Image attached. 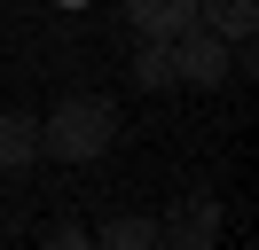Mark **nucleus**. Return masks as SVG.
<instances>
[{
    "instance_id": "6",
    "label": "nucleus",
    "mask_w": 259,
    "mask_h": 250,
    "mask_svg": "<svg viewBox=\"0 0 259 250\" xmlns=\"http://www.w3.org/2000/svg\"><path fill=\"white\" fill-rule=\"evenodd\" d=\"M32 164H39V125L0 109V172H32Z\"/></svg>"
},
{
    "instance_id": "8",
    "label": "nucleus",
    "mask_w": 259,
    "mask_h": 250,
    "mask_svg": "<svg viewBox=\"0 0 259 250\" xmlns=\"http://www.w3.org/2000/svg\"><path fill=\"white\" fill-rule=\"evenodd\" d=\"M95 242H110V250H142V242H165V234H157V219H110Z\"/></svg>"
},
{
    "instance_id": "5",
    "label": "nucleus",
    "mask_w": 259,
    "mask_h": 250,
    "mask_svg": "<svg viewBox=\"0 0 259 250\" xmlns=\"http://www.w3.org/2000/svg\"><path fill=\"white\" fill-rule=\"evenodd\" d=\"M196 24H212L228 47H243L259 31V0H196Z\"/></svg>"
},
{
    "instance_id": "1",
    "label": "nucleus",
    "mask_w": 259,
    "mask_h": 250,
    "mask_svg": "<svg viewBox=\"0 0 259 250\" xmlns=\"http://www.w3.org/2000/svg\"><path fill=\"white\" fill-rule=\"evenodd\" d=\"M118 133V109L102 102V94H71V102H55L48 117H39V156H55V164H95L102 149H110Z\"/></svg>"
},
{
    "instance_id": "7",
    "label": "nucleus",
    "mask_w": 259,
    "mask_h": 250,
    "mask_svg": "<svg viewBox=\"0 0 259 250\" xmlns=\"http://www.w3.org/2000/svg\"><path fill=\"white\" fill-rule=\"evenodd\" d=\"M134 86H149V94L173 86V55H165V39H142V55H134Z\"/></svg>"
},
{
    "instance_id": "2",
    "label": "nucleus",
    "mask_w": 259,
    "mask_h": 250,
    "mask_svg": "<svg viewBox=\"0 0 259 250\" xmlns=\"http://www.w3.org/2000/svg\"><path fill=\"white\" fill-rule=\"evenodd\" d=\"M165 55H173V86H220V78H228V39H220L212 24L173 31Z\"/></svg>"
},
{
    "instance_id": "4",
    "label": "nucleus",
    "mask_w": 259,
    "mask_h": 250,
    "mask_svg": "<svg viewBox=\"0 0 259 250\" xmlns=\"http://www.w3.org/2000/svg\"><path fill=\"white\" fill-rule=\"evenodd\" d=\"M126 24L142 39H173V31L196 24V0H126Z\"/></svg>"
},
{
    "instance_id": "3",
    "label": "nucleus",
    "mask_w": 259,
    "mask_h": 250,
    "mask_svg": "<svg viewBox=\"0 0 259 250\" xmlns=\"http://www.w3.org/2000/svg\"><path fill=\"white\" fill-rule=\"evenodd\" d=\"M157 234H165V242H181V250H212V242H220V196H212V188L181 196V211L157 219Z\"/></svg>"
}]
</instances>
